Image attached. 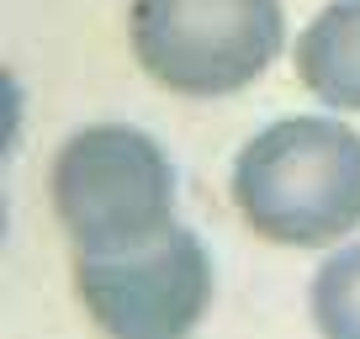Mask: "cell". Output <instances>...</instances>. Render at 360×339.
I'll return each instance as SVG.
<instances>
[{
  "label": "cell",
  "instance_id": "obj_1",
  "mask_svg": "<svg viewBox=\"0 0 360 339\" xmlns=\"http://www.w3.org/2000/svg\"><path fill=\"white\" fill-rule=\"evenodd\" d=\"M233 207L270 244H339L360 228V133L334 117L259 127L233 159Z\"/></svg>",
  "mask_w": 360,
  "mask_h": 339
},
{
  "label": "cell",
  "instance_id": "obj_2",
  "mask_svg": "<svg viewBox=\"0 0 360 339\" xmlns=\"http://www.w3.org/2000/svg\"><path fill=\"white\" fill-rule=\"evenodd\" d=\"M53 212L75 255L138 249L175 223V165L138 127H79L53 159Z\"/></svg>",
  "mask_w": 360,
  "mask_h": 339
},
{
  "label": "cell",
  "instance_id": "obj_3",
  "mask_svg": "<svg viewBox=\"0 0 360 339\" xmlns=\"http://www.w3.org/2000/svg\"><path fill=\"white\" fill-rule=\"evenodd\" d=\"M127 37L175 96H228L270 69L286 43L281 0H133Z\"/></svg>",
  "mask_w": 360,
  "mask_h": 339
},
{
  "label": "cell",
  "instance_id": "obj_4",
  "mask_svg": "<svg viewBox=\"0 0 360 339\" xmlns=\"http://www.w3.org/2000/svg\"><path fill=\"white\" fill-rule=\"evenodd\" d=\"M75 286L106 334H186L212 302V260L191 228L169 223L122 255H75Z\"/></svg>",
  "mask_w": 360,
  "mask_h": 339
},
{
  "label": "cell",
  "instance_id": "obj_5",
  "mask_svg": "<svg viewBox=\"0 0 360 339\" xmlns=\"http://www.w3.org/2000/svg\"><path fill=\"white\" fill-rule=\"evenodd\" d=\"M297 79L323 106L360 112V0H328L297 37Z\"/></svg>",
  "mask_w": 360,
  "mask_h": 339
},
{
  "label": "cell",
  "instance_id": "obj_6",
  "mask_svg": "<svg viewBox=\"0 0 360 339\" xmlns=\"http://www.w3.org/2000/svg\"><path fill=\"white\" fill-rule=\"evenodd\" d=\"M313 324L328 339H360V244L339 249L313 276Z\"/></svg>",
  "mask_w": 360,
  "mask_h": 339
}]
</instances>
